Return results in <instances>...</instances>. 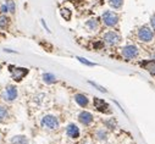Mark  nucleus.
Wrapping results in <instances>:
<instances>
[{
	"label": "nucleus",
	"mask_w": 155,
	"mask_h": 144,
	"mask_svg": "<svg viewBox=\"0 0 155 144\" xmlns=\"http://www.w3.org/2000/svg\"><path fill=\"white\" fill-rule=\"evenodd\" d=\"M138 38L140 42H144V43H150L153 39H154V32L150 27L148 26H143L139 28L138 31Z\"/></svg>",
	"instance_id": "nucleus-1"
},
{
	"label": "nucleus",
	"mask_w": 155,
	"mask_h": 144,
	"mask_svg": "<svg viewBox=\"0 0 155 144\" xmlns=\"http://www.w3.org/2000/svg\"><path fill=\"white\" fill-rule=\"evenodd\" d=\"M42 126L47 129H58L60 126L59 120L53 115H47L42 119Z\"/></svg>",
	"instance_id": "nucleus-2"
},
{
	"label": "nucleus",
	"mask_w": 155,
	"mask_h": 144,
	"mask_svg": "<svg viewBox=\"0 0 155 144\" xmlns=\"http://www.w3.org/2000/svg\"><path fill=\"white\" fill-rule=\"evenodd\" d=\"M104 42L110 45V47H114V45H117L120 42H121V37H120V34H117L116 32L114 31H109L104 34V37H103Z\"/></svg>",
	"instance_id": "nucleus-3"
},
{
	"label": "nucleus",
	"mask_w": 155,
	"mask_h": 144,
	"mask_svg": "<svg viewBox=\"0 0 155 144\" xmlns=\"http://www.w3.org/2000/svg\"><path fill=\"white\" fill-rule=\"evenodd\" d=\"M103 22L107 27H115L119 22V16L117 14H115L114 11H105L103 14Z\"/></svg>",
	"instance_id": "nucleus-4"
},
{
	"label": "nucleus",
	"mask_w": 155,
	"mask_h": 144,
	"mask_svg": "<svg viewBox=\"0 0 155 144\" xmlns=\"http://www.w3.org/2000/svg\"><path fill=\"white\" fill-rule=\"evenodd\" d=\"M121 54H122V56L125 57V59H127V60H133V59H136L137 56H138V54H139V50H138V48L136 47V45H126V47H124L122 48V50H121Z\"/></svg>",
	"instance_id": "nucleus-5"
},
{
	"label": "nucleus",
	"mask_w": 155,
	"mask_h": 144,
	"mask_svg": "<svg viewBox=\"0 0 155 144\" xmlns=\"http://www.w3.org/2000/svg\"><path fill=\"white\" fill-rule=\"evenodd\" d=\"M10 72H11V76L15 81H21L27 74H28V70L25 67H15V66H10L9 67Z\"/></svg>",
	"instance_id": "nucleus-6"
},
{
	"label": "nucleus",
	"mask_w": 155,
	"mask_h": 144,
	"mask_svg": "<svg viewBox=\"0 0 155 144\" xmlns=\"http://www.w3.org/2000/svg\"><path fill=\"white\" fill-rule=\"evenodd\" d=\"M93 103H94V107H95L98 111L104 113V114H109V113H110V109H109L110 106H109V104H107L106 101H104L103 99H100V98H94Z\"/></svg>",
	"instance_id": "nucleus-7"
},
{
	"label": "nucleus",
	"mask_w": 155,
	"mask_h": 144,
	"mask_svg": "<svg viewBox=\"0 0 155 144\" xmlns=\"http://www.w3.org/2000/svg\"><path fill=\"white\" fill-rule=\"evenodd\" d=\"M3 98L6 101H14L17 98V89L15 86H8L5 92L3 93Z\"/></svg>",
	"instance_id": "nucleus-8"
},
{
	"label": "nucleus",
	"mask_w": 155,
	"mask_h": 144,
	"mask_svg": "<svg viewBox=\"0 0 155 144\" xmlns=\"http://www.w3.org/2000/svg\"><path fill=\"white\" fill-rule=\"evenodd\" d=\"M66 134L72 138V139H77L80 137V128L77 127L74 123H70L67 127H66Z\"/></svg>",
	"instance_id": "nucleus-9"
},
{
	"label": "nucleus",
	"mask_w": 155,
	"mask_h": 144,
	"mask_svg": "<svg viewBox=\"0 0 155 144\" xmlns=\"http://www.w3.org/2000/svg\"><path fill=\"white\" fill-rule=\"evenodd\" d=\"M78 120H80V122H81L82 125L89 126V125L93 122V115H92L91 113H88V111H82V113H80V115H78Z\"/></svg>",
	"instance_id": "nucleus-10"
},
{
	"label": "nucleus",
	"mask_w": 155,
	"mask_h": 144,
	"mask_svg": "<svg viewBox=\"0 0 155 144\" xmlns=\"http://www.w3.org/2000/svg\"><path fill=\"white\" fill-rule=\"evenodd\" d=\"M74 100H76L77 104H78L80 106H82V107H86L88 105V103H89L88 98L84 94H76L74 95Z\"/></svg>",
	"instance_id": "nucleus-11"
},
{
	"label": "nucleus",
	"mask_w": 155,
	"mask_h": 144,
	"mask_svg": "<svg viewBox=\"0 0 155 144\" xmlns=\"http://www.w3.org/2000/svg\"><path fill=\"white\" fill-rule=\"evenodd\" d=\"M11 143L12 144H28L29 142L26 136H15V137H12Z\"/></svg>",
	"instance_id": "nucleus-12"
},
{
	"label": "nucleus",
	"mask_w": 155,
	"mask_h": 144,
	"mask_svg": "<svg viewBox=\"0 0 155 144\" xmlns=\"http://www.w3.org/2000/svg\"><path fill=\"white\" fill-rule=\"evenodd\" d=\"M86 26H87V28H88L89 31H97V29L99 28V23H98V21H97L95 18L88 20V21L86 22Z\"/></svg>",
	"instance_id": "nucleus-13"
},
{
	"label": "nucleus",
	"mask_w": 155,
	"mask_h": 144,
	"mask_svg": "<svg viewBox=\"0 0 155 144\" xmlns=\"http://www.w3.org/2000/svg\"><path fill=\"white\" fill-rule=\"evenodd\" d=\"M107 3H109V5H110L111 8L119 10V9H121L122 5H124V0H107Z\"/></svg>",
	"instance_id": "nucleus-14"
},
{
	"label": "nucleus",
	"mask_w": 155,
	"mask_h": 144,
	"mask_svg": "<svg viewBox=\"0 0 155 144\" xmlns=\"http://www.w3.org/2000/svg\"><path fill=\"white\" fill-rule=\"evenodd\" d=\"M43 81L47 83V84H53L56 82V77L53 75V74H44L43 75Z\"/></svg>",
	"instance_id": "nucleus-15"
},
{
	"label": "nucleus",
	"mask_w": 155,
	"mask_h": 144,
	"mask_svg": "<svg viewBox=\"0 0 155 144\" xmlns=\"http://www.w3.org/2000/svg\"><path fill=\"white\" fill-rule=\"evenodd\" d=\"M95 137L98 140H106L107 139V132L104 129H97L95 131Z\"/></svg>",
	"instance_id": "nucleus-16"
},
{
	"label": "nucleus",
	"mask_w": 155,
	"mask_h": 144,
	"mask_svg": "<svg viewBox=\"0 0 155 144\" xmlns=\"http://www.w3.org/2000/svg\"><path fill=\"white\" fill-rule=\"evenodd\" d=\"M9 117V113L6 110V107L0 106V122H4Z\"/></svg>",
	"instance_id": "nucleus-17"
},
{
	"label": "nucleus",
	"mask_w": 155,
	"mask_h": 144,
	"mask_svg": "<svg viewBox=\"0 0 155 144\" xmlns=\"http://www.w3.org/2000/svg\"><path fill=\"white\" fill-rule=\"evenodd\" d=\"M60 15L62 16L64 20L68 21V20L71 18V10H68V9H66V8H62V9L60 10Z\"/></svg>",
	"instance_id": "nucleus-18"
},
{
	"label": "nucleus",
	"mask_w": 155,
	"mask_h": 144,
	"mask_svg": "<svg viewBox=\"0 0 155 144\" xmlns=\"http://www.w3.org/2000/svg\"><path fill=\"white\" fill-rule=\"evenodd\" d=\"M9 25V18L6 16H0V27L5 28Z\"/></svg>",
	"instance_id": "nucleus-19"
},
{
	"label": "nucleus",
	"mask_w": 155,
	"mask_h": 144,
	"mask_svg": "<svg viewBox=\"0 0 155 144\" xmlns=\"http://www.w3.org/2000/svg\"><path fill=\"white\" fill-rule=\"evenodd\" d=\"M6 5H8V9L11 14L15 12V3H14V0H8L6 2Z\"/></svg>",
	"instance_id": "nucleus-20"
},
{
	"label": "nucleus",
	"mask_w": 155,
	"mask_h": 144,
	"mask_svg": "<svg viewBox=\"0 0 155 144\" xmlns=\"http://www.w3.org/2000/svg\"><path fill=\"white\" fill-rule=\"evenodd\" d=\"M77 60H78L80 62H82V64H84V65H87V66H95V64L94 62H91V61H88V60H86L84 57H77Z\"/></svg>",
	"instance_id": "nucleus-21"
},
{
	"label": "nucleus",
	"mask_w": 155,
	"mask_h": 144,
	"mask_svg": "<svg viewBox=\"0 0 155 144\" xmlns=\"http://www.w3.org/2000/svg\"><path fill=\"white\" fill-rule=\"evenodd\" d=\"M89 84H92L93 87H95L98 90H100V92H103V93H106V89H105V88H103L101 86H99V84H97V83H94V82H89Z\"/></svg>",
	"instance_id": "nucleus-22"
},
{
	"label": "nucleus",
	"mask_w": 155,
	"mask_h": 144,
	"mask_svg": "<svg viewBox=\"0 0 155 144\" xmlns=\"http://www.w3.org/2000/svg\"><path fill=\"white\" fill-rule=\"evenodd\" d=\"M150 23H151L153 29L155 31V15H153V16H151V18H150Z\"/></svg>",
	"instance_id": "nucleus-23"
},
{
	"label": "nucleus",
	"mask_w": 155,
	"mask_h": 144,
	"mask_svg": "<svg viewBox=\"0 0 155 144\" xmlns=\"http://www.w3.org/2000/svg\"><path fill=\"white\" fill-rule=\"evenodd\" d=\"M0 10H2V12H8L9 9H8V5H3L2 8H0Z\"/></svg>",
	"instance_id": "nucleus-24"
}]
</instances>
